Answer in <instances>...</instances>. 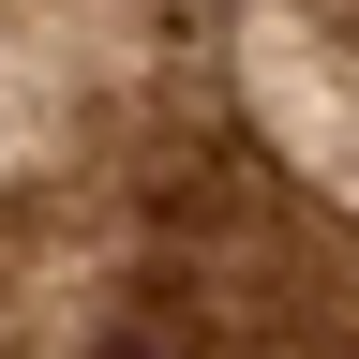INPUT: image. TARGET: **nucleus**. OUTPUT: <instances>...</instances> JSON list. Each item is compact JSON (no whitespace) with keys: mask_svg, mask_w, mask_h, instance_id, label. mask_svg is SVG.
<instances>
[{"mask_svg":"<svg viewBox=\"0 0 359 359\" xmlns=\"http://www.w3.org/2000/svg\"><path fill=\"white\" fill-rule=\"evenodd\" d=\"M240 120L330 210H359V0H269L240 45Z\"/></svg>","mask_w":359,"mask_h":359,"instance_id":"1","label":"nucleus"}]
</instances>
